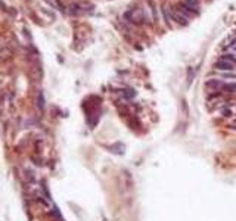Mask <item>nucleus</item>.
Returning a JSON list of instances; mask_svg holds the SVG:
<instances>
[{
    "mask_svg": "<svg viewBox=\"0 0 236 221\" xmlns=\"http://www.w3.org/2000/svg\"><path fill=\"white\" fill-rule=\"evenodd\" d=\"M205 86H207V87H211V88H220V87H223L224 84H223L220 80H208L205 83Z\"/></svg>",
    "mask_w": 236,
    "mask_h": 221,
    "instance_id": "3",
    "label": "nucleus"
},
{
    "mask_svg": "<svg viewBox=\"0 0 236 221\" xmlns=\"http://www.w3.org/2000/svg\"><path fill=\"white\" fill-rule=\"evenodd\" d=\"M171 18H173V19H176L179 24H182V25H186V24H188V18H186L184 15H182L180 12H177V10L171 12Z\"/></svg>",
    "mask_w": 236,
    "mask_h": 221,
    "instance_id": "2",
    "label": "nucleus"
},
{
    "mask_svg": "<svg viewBox=\"0 0 236 221\" xmlns=\"http://www.w3.org/2000/svg\"><path fill=\"white\" fill-rule=\"evenodd\" d=\"M193 80V68H189L188 69V84H190Z\"/></svg>",
    "mask_w": 236,
    "mask_h": 221,
    "instance_id": "6",
    "label": "nucleus"
},
{
    "mask_svg": "<svg viewBox=\"0 0 236 221\" xmlns=\"http://www.w3.org/2000/svg\"><path fill=\"white\" fill-rule=\"evenodd\" d=\"M214 68H216V69H220V71H232V69L235 68V65H233L232 62H227V60L222 59L214 65Z\"/></svg>",
    "mask_w": 236,
    "mask_h": 221,
    "instance_id": "1",
    "label": "nucleus"
},
{
    "mask_svg": "<svg viewBox=\"0 0 236 221\" xmlns=\"http://www.w3.org/2000/svg\"><path fill=\"white\" fill-rule=\"evenodd\" d=\"M223 111V114H224V117H230V114H232V112H230V109H226V108H224V109H222Z\"/></svg>",
    "mask_w": 236,
    "mask_h": 221,
    "instance_id": "8",
    "label": "nucleus"
},
{
    "mask_svg": "<svg viewBox=\"0 0 236 221\" xmlns=\"http://www.w3.org/2000/svg\"><path fill=\"white\" fill-rule=\"evenodd\" d=\"M223 88H224V90H227L229 93H235V92H236V83H232V84H224V86H223Z\"/></svg>",
    "mask_w": 236,
    "mask_h": 221,
    "instance_id": "5",
    "label": "nucleus"
},
{
    "mask_svg": "<svg viewBox=\"0 0 236 221\" xmlns=\"http://www.w3.org/2000/svg\"><path fill=\"white\" fill-rule=\"evenodd\" d=\"M39 97H40V99H37V102H39V105H40V108H43L44 106V100H43V94H39Z\"/></svg>",
    "mask_w": 236,
    "mask_h": 221,
    "instance_id": "7",
    "label": "nucleus"
},
{
    "mask_svg": "<svg viewBox=\"0 0 236 221\" xmlns=\"http://www.w3.org/2000/svg\"><path fill=\"white\" fill-rule=\"evenodd\" d=\"M222 59H223V60H227V62H232L233 65H236V58H235V55H232V53L223 55Z\"/></svg>",
    "mask_w": 236,
    "mask_h": 221,
    "instance_id": "4",
    "label": "nucleus"
},
{
    "mask_svg": "<svg viewBox=\"0 0 236 221\" xmlns=\"http://www.w3.org/2000/svg\"><path fill=\"white\" fill-rule=\"evenodd\" d=\"M0 96H2V84H0Z\"/></svg>",
    "mask_w": 236,
    "mask_h": 221,
    "instance_id": "11",
    "label": "nucleus"
},
{
    "mask_svg": "<svg viewBox=\"0 0 236 221\" xmlns=\"http://www.w3.org/2000/svg\"><path fill=\"white\" fill-rule=\"evenodd\" d=\"M223 77H226V78H236V74H223Z\"/></svg>",
    "mask_w": 236,
    "mask_h": 221,
    "instance_id": "9",
    "label": "nucleus"
},
{
    "mask_svg": "<svg viewBox=\"0 0 236 221\" xmlns=\"http://www.w3.org/2000/svg\"><path fill=\"white\" fill-rule=\"evenodd\" d=\"M232 127H233V128H235V130H236V120H233V121H232Z\"/></svg>",
    "mask_w": 236,
    "mask_h": 221,
    "instance_id": "10",
    "label": "nucleus"
}]
</instances>
